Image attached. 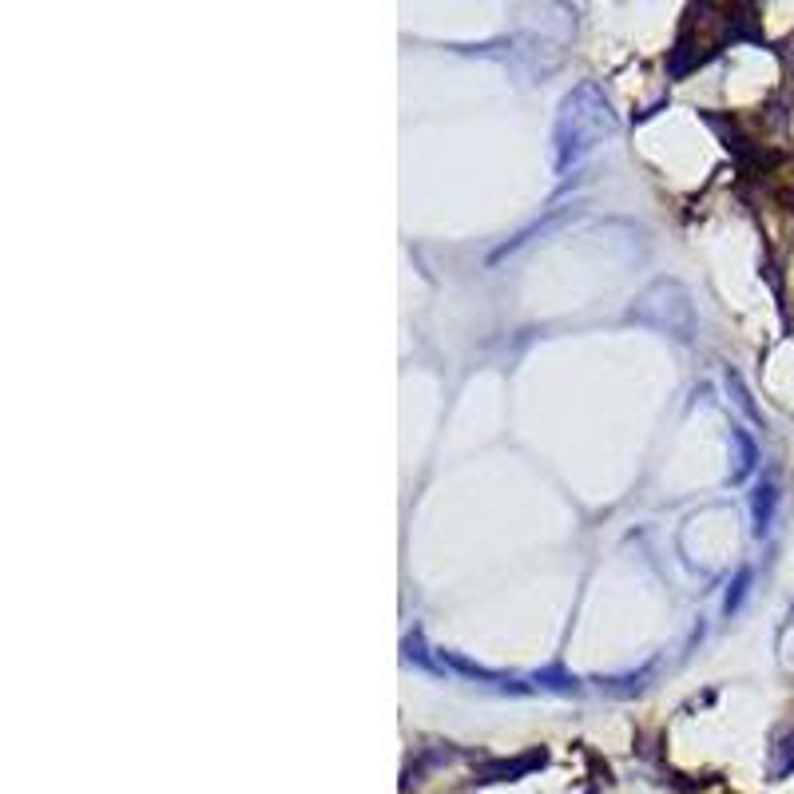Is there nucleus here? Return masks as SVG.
<instances>
[{"instance_id": "obj_2", "label": "nucleus", "mask_w": 794, "mask_h": 794, "mask_svg": "<svg viewBox=\"0 0 794 794\" xmlns=\"http://www.w3.org/2000/svg\"><path fill=\"white\" fill-rule=\"evenodd\" d=\"M774 501H779V492H774V485H759V492H755V533L763 536L767 529H771V517H774Z\"/></svg>"}, {"instance_id": "obj_3", "label": "nucleus", "mask_w": 794, "mask_h": 794, "mask_svg": "<svg viewBox=\"0 0 794 794\" xmlns=\"http://www.w3.org/2000/svg\"><path fill=\"white\" fill-rule=\"evenodd\" d=\"M794 771V731H786L783 739L774 742V759H771V774L783 779V774Z\"/></svg>"}, {"instance_id": "obj_1", "label": "nucleus", "mask_w": 794, "mask_h": 794, "mask_svg": "<svg viewBox=\"0 0 794 794\" xmlns=\"http://www.w3.org/2000/svg\"><path fill=\"white\" fill-rule=\"evenodd\" d=\"M608 136H616V112L608 107L600 88L580 84L565 100V112L556 120V171L576 168Z\"/></svg>"}]
</instances>
